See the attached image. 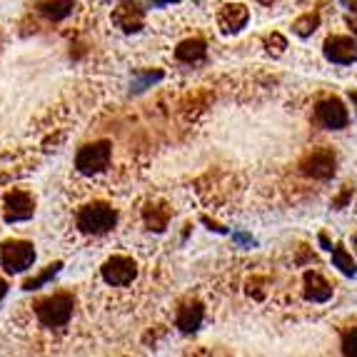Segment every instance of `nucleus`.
I'll return each mask as SVG.
<instances>
[{"label":"nucleus","instance_id":"f257e3e1","mask_svg":"<svg viewBox=\"0 0 357 357\" xmlns=\"http://www.w3.org/2000/svg\"><path fill=\"white\" fill-rule=\"evenodd\" d=\"M75 298L70 292H55L50 298H43L36 303V317L43 328H66L73 317Z\"/></svg>","mask_w":357,"mask_h":357},{"label":"nucleus","instance_id":"f03ea898","mask_svg":"<svg viewBox=\"0 0 357 357\" xmlns=\"http://www.w3.org/2000/svg\"><path fill=\"white\" fill-rule=\"evenodd\" d=\"M75 222L83 235H105L118 225V210L107 203H90L77 210Z\"/></svg>","mask_w":357,"mask_h":357},{"label":"nucleus","instance_id":"7ed1b4c3","mask_svg":"<svg viewBox=\"0 0 357 357\" xmlns=\"http://www.w3.org/2000/svg\"><path fill=\"white\" fill-rule=\"evenodd\" d=\"M110 158H113V145L107 143V140L88 143V145H83V148L77 150L75 170L80 175H88V178H93V175L107 170V165H110Z\"/></svg>","mask_w":357,"mask_h":357},{"label":"nucleus","instance_id":"20e7f679","mask_svg":"<svg viewBox=\"0 0 357 357\" xmlns=\"http://www.w3.org/2000/svg\"><path fill=\"white\" fill-rule=\"evenodd\" d=\"M36 262V248L28 240H6L0 245V265L8 275L25 273Z\"/></svg>","mask_w":357,"mask_h":357},{"label":"nucleus","instance_id":"39448f33","mask_svg":"<svg viewBox=\"0 0 357 357\" xmlns=\"http://www.w3.org/2000/svg\"><path fill=\"white\" fill-rule=\"evenodd\" d=\"M100 278L113 287H126L137 278V262L128 255H113L102 262Z\"/></svg>","mask_w":357,"mask_h":357},{"label":"nucleus","instance_id":"423d86ee","mask_svg":"<svg viewBox=\"0 0 357 357\" xmlns=\"http://www.w3.org/2000/svg\"><path fill=\"white\" fill-rule=\"evenodd\" d=\"M36 215V200L28 190H10L3 200V220L8 225L13 222H28Z\"/></svg>","mask_w":357,"mask_h":357},{"label":"nucleus","instance_id":"0eeeda50","mask_svg":"<svg viewBox=\"0 0 357 357\" xmlns=\"http://www.w3.org/2000/svg\"><path fill=\"white\" fill-rule=\"evenodd\" d=\"M325 58L337 66H352L357 63V40L347 36H330L322 45Z\"/></svg>","mask_w":357,"mask_h":357},{"label":"nucleus","instance_id":"6e6552de","mask_svg":"<svg viewBox=\"0 0 357 357\" xmlns=\"http://www.w3.org/2000/svg\"><path fill=\"white\" fill-rule=\"evenodd\" d=\"M315 118L322 128H328V130H342L347 128L350 123V115H347L345 105L337 100V98H328V100H322L320 105L315 107Z\"/></svg>","mask_w":357,"mask_h":357},{"label":"nucleus","instance_id":"1a4fd4ad","mask_svg":"<svg viewBox=\"0 0 357 357\" xmlns=\"http://www.w3.org/2000/svg\"><path fill=\"white\" fill-rule=\"evenodd\" d=\"M110 18H113V23L118 25L123 33H137L145 23V13L135 0H123L118 8H113V15H110Z\"/></svg>","mask_w":357,"mask_h":357},{"label":"nucleus","instance_id":"9d476101","mask_svg":"<svg viewBox=\"0 0 357 357\" xmlns=\"http://www.w3.org/2000/svg\"><path fill=\"white\" fill-rule=\"evenodd\" d=\"M335 155L328 153V150H317V153L307 155L303 162H300V170L303 175L307 178H315V180H328L335 175Z\"/></svg>","mask_w":357,"mask_h":357},{"label":"nucleus","instance_id":"9b49d317","mask_svg":"<svg viewBox=\"0 0 357 357\" xmlns=\"http://www.w3.org/2000/svg\"><path fill=\"white\" fill-rule=\"evenodd\" d=\"M250 20V10L243 6V3H227L222 6V10L218 13V25H220L222 33H240V30L248 25Z\"/></svg>","mask_w":357,"mask_h":357},{"label":"nucleus","instance_id":"f8f14e48","mask_svg":"<svg viewBox=\"0 0 357 357\" xmlns=\"http://www.w3.org/2000/svg\"><path fill=\"white\" fill-rule=\"evenodd\" d=\"M305 298L310 303H328L333 298V285H330L320 273L307 270L305 273Z\"/></svg>","mask_w":357,"mask_h":357},{"label":"nucleus","instance_id":"ddd939ff","mask_svg":"<svg viewBox=\"0 0 357 357\" xmlns=\"http://www.w3.org/2000/svg\"><path fill=\"white\" fill-rule=\"evenodd\" d=\"M203 317H205V310L200 303H185L183 307L178 310V317H175V325L180 328V333L190 335L197 333L200 325H203Z\"/></svg>","mask_w":357,"mask_h":357},{"label":"nucleus","instance_id":"4468645a","mask_svg":"<svg viewBox=\"0 0 357 357\" xmlns=\"http://www.w3.org/2000/svg\"><path fill=\"white\" fill-rule=\"evenodd\" d=\"M73 8H75V0H40L36 10L50 23H63L66 18H70Z\"/></svg>","mask_w":357,"mask_h":357},{"label":"nucleus","instance_id":"2eb2a0df","mask_svg":"<svg viewBox=\"0 0 357 357\" xmlns=\"http://www.w3.org/2000/svg\"><path fill=\"white\" fill-rule=\"evenodd\" d=\"M208 55V48H205V43L200 38H190V40H183L175 48V58L180 63H200V60Z\"/></svg>","mask_w":357,"mask_h":357},{"label":"nucleus","instance_id":"dca6fc26","mask_svg":"<svg viewBox=\"0 0 357 357\" xmlns=\"http://www.w3.org/2000/svg\"><path fill=\"white\" fill-rule=\"evenodd\" d=\"M143 220H145V225H148V230H153V232H165L167 222H170V210H167L165 205H153V203H148L143 208Z\"/></svg>","mask_w":357,"mask_h":357},{"label":"nucleus","instance_id":"f3484780","mask_svg":"<svg viewBox=\"0 0 357 357\" xmlns=\"http://www.w3.org/2000/svg\"><path fill=\"white\" fill-rule=\"evenodd\" d=\"M63 270V262L60 260H55V262H50V265H45V270L43 273H38L36 278H28V280L23 282V290L25 292H33V290H40L45 282H50L55 278V275Z\"/></svg>","mask_w":357,"mask_h":357},{"label":"nucleus","instance_id":"a211bd4d","mask_svg":"<svg viewBox=\"0 0 357 357\" xmlns=\"http://www.w3.org/2000/svg\"><path fill=\"white\" fill-rule=\"evenodd\" d=\"M333 265H335V268H337L342 275H347V278H355L357 265H355V260H352V255L345 250V248H342V245L333 248Z\"/></svg>","mask_w":357,"mask_h":357},{"label":"nucleus","instance_id":"6ab92c4d","mask_svg":"<svg viewBox=\"0 0 357 357\" xmlns=\"http://www.w3.org/2000/svg\"><path fill=\"white\" fill-rule=\"evenodd\" d=\"M317 28H320V13H307V15H303V18H298L292 23V30H295L300 38L312 36Z\"/></svg>","mask_w":357,"mask_h":357},{"label":"nucleus","instance_id":"aec40b11","mask_svg":"<svg viewBox=\"0 0 357 357\" xmlns=\"http://www.w3.org/2000/svg\"><path fill=\"white\" fill-rule=\"evenodd\" d=\"M162 80V73L155 70V73H137L135 80H132V93H143L145 88H150L153 83Z\"/></svg>","mask_w":357,"mask_h":357},{"label":"nucleus","instance_id":"412c9836","mask_svg":"<svg viewBox=\"0 0 357 357\" xmlns=\"http://www.w3.org/2000/svg\"><path fill=\"white\" fill-rule=\"evenodd\" d=\"M342 352L347 357H357V328L350 330V333L342 337Z\"/></svg>","mask_w":357,"mask_h":357},{"label":"nucleus","instance_id":"4be33fe9","mask_svg":"<svg viewBox=\"0 0 357 357\" xmlns=\"http://www.w3.org/2000/svg\"><path fill=\"white\" fill-rule=\"evenodd\" d=\"M262 282H265V280H260V278H255V280H250V282H248V292H250V295H252V292H255V298H262V295H265V292L260 290Z\"/></svg>","mask_w":357,"mask_h":357},{"label":"nucleus","instance_id":"5701e85b","mask_svg":"<svg viewBox=\"0 0 357 357\" xmlns=\"http://www.w3.org/2000/svg\"><path fill=\"white\" fill-rule=\"evenodd\" d=\"M200 220H203L205 222V225H208L210 227V230H215V232H222V235H225V227H222V225H218V222H213V220H210V218H205V215H203V218H200Z\"/></svg>","mask_w":357,"mask_h":357},{"label":"nucleus","instance_id":"b1692460","mask_svg":"<svg viewBox=\"0 0 357 357\" xmlns=\"http://www.w3.org/2000/svg\"><path fill=\"white\" fill-rule=\"evenodd\" d=\"M232 238L238 240L240 245H248V248H252V245H255V240H252V238H248V235H243V232H235V235H232Z\"/></svg>","mask_w":357,"mask_h":357},{"label":"nucleus","instance_id":"393cba45","mask_svg":"<svg viewBox=\"0 0 357 357\" xmlns=\"http://www.w3.org/2000/svg\"><path fill=\"white\" fill-rule=\"evenodd\" d=\"M320 245L325 248V250L333 252V245H330V240H328V235H325V232H320Z\"/></svg>","mask_w":357,"mask_h":357},{"label":"nucleus","instance_id":"a878e982","mask_svg":"<svg viewBox=\"0 0 357 357\" xmlns=\"http://www.w3.org/2000/svg\"><path fill=\"white\" fill-rule=\"evenodd\" d=\"M170 3H180V0H153V8H165Z\"/></svg>","mask_w":357,"mask_h":357},{"label":"nucleus","instance_id":"bb28decb","mask_svg":"<svg viewBox=\"0 0 357 357\" xmlns=\"http://www.w3.org/2000/svg\"><path fill=\"white\" fill-rule=\"evenodd\" d=\"M6 295H8V282L3 280V278H0V303L6 300Z\"/></svg>","mask_w":357,"mask_h":357},{"label":"nucleus","instance_id":"cd10ccee","mask_svg":"<svg viewBox=\"0 0 357 357\" xmlns=\"http://www.w3.org/2000/svg\"><path fill=\"white\" fill-rule=\"evenodd\" d=\"M350 6H352V13H355V15H357V0H352Z\"/></svg>","mask_w":357,"mask_h":357},{"label":"nucleus","instance_id":"c85d7f7f","mask_svg":"<svg viewBox=\"0 0 357 357\" xmlns=\"http://www.w3.org/2000/svg\"><path fill=\"white\" fill-rule=\"evenodd\" d=\"M350 100H352V102H355V105H357V93H350Z\"/></svg>","mask_w":357,"mask_h":357},{"label":"nucleus","instance_id":"c756f323","mask_svg":"<svg viewBox=\"0 0 357 357\" xmlns=\"http://www.w3.org/2000/svg\"><path fill=\"white\" fill-rule=\"evenodd\" d=\"M355 248H357V235H355Z\"/></svg>","mask_w":357,"mask_h":357}]
</instances>
